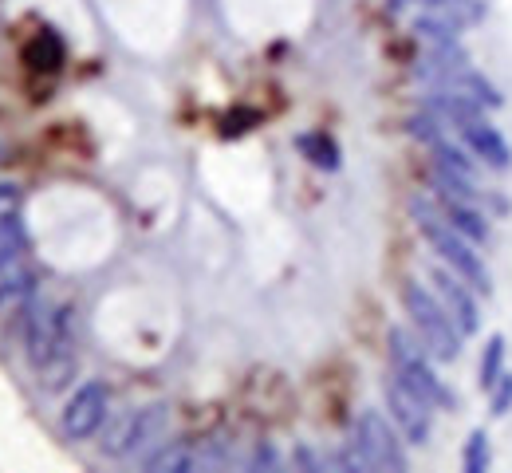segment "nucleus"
Listing matches in <instances>:
<instances>
[{"mask_svg":"<svg viewBox=\"0 0 512 473\" xmlns=\"http://www.w3.org/2000/svg\"><path fill=\"white\" fill-rule=\"evenodd\" d=\"M20 202H24L20 186L16 182H0V221L12 217V213H20Z\"/></svg>","mask_w":512,"mask_h":473,"instance_id":"aec40b11","label":"nucleus"},{"mask_svg":"<svg viewBox=\"0 0 512 473\" xmlns=\"http://www.w3.org/2000/svg\"><path fill=\"white\" fill-rule=\"evenodd\" d=\"M398 426H390L379 410H363L355 418V434L339 458L347 470H379V473H402L406 470V450H402Z\"/></svg>","mask_w":512,"mask_h":473,"instance_id":"20e7f679","label":"nucleus"},{"mask_svg":"<svg viewBox=\"0 0 512 473\" xmlns=\"http://www.w3.org/2000/svg\"><path fill=\"white\" fill-rule=\"evenodd\" d=\"M422 4L438 8V12H442V16H449V20H453L461 32L485 20V4H481V0H422Z\"/></svg>","mask_w":512,"mask_h":473,"instance_id":"2eb2a0df","label":"nucleus"},{"mask_svg":"<svg viewBox=\"0 0 512 473\" xmlns=\"http://www.w3.org/2000/svg\"><path fill=\"white\" fill-rule=\"evenodd\" d=\"M414 209V221H418V233L430 241V249L438 253V261L449 265L453 272H461L477 292H493V276L485 269V261H481V253H477V245L461 233V229H453L446 217L438 213V205L434 198L426 194V198H414L410 202Z\"/></svg>","mask_w":512,"mask_h":473,"instance_id":"7ed1b4c3","label":"nucleus"},{"mask_svg":"<svg viewBox=\"0 0 512 473\" xmlns=\"http://www.w3.org/2000/svg\"><path fill=\"white\" fill-rule=\"evenodd\" d=\"M24 347H28V363L36 371L40 387L44 391H64L75 379V367H79L71 308L52 304V300H36L24 316Z\"/></svg>","mask_w":512,"mask_h":473,"instance_id":"f257e3e1","label":"nucleus"},{"mask_svg":"<svg viewBox=\"0 0 512 473\" xmlns=\"http://www.w3.org/2000/svg\"><path fill=\"white\" fill-rule=\"evenodd\" d=\"M430 198L438 205V213L446 217L453 229H461L473 245H485V241H489V225H485V213L477 209V198H461V194L442 190V186H438Z\"/></svg>","mask_w":512,"mask_h":473,"instance_id":"9b49d317","label":"nucleus"},{"mask_svg":"<svg viewBox=\"0 0 512 473\" xmlns=\"http://www.w3.org/2000/svg\"><path fill=\"white\" fill-rule=\"evenodd\" d=\"M442 91H457V95H465V99H473V103H481V107H501L497 87H493V83H489L481 71L469 68V64L453 71L446 83H442Z\"/></svg>","mask_w":512,"mask_h":473,"instance_id":"ddd939ff","label":"nucleus"},{"mask_svg":"<svg viewBox=\"0 0 512 473\" xmlns=\"http://www.w3.org/2000/svg\"><path fill=\"white\" fill-rule=\"evenodd\" d=\"M426 276H430V292L442 300V308L453 316V324L461 328V336H473V332L481 328L477 288H473L461 272H453L449 265H442V261H434V265L426 269Z\"/></svg>","mask_w":512,"mask_h":473,"instance_id":"1a4fd4ad","label":"nucleus"},{"mask_svg":"<svg viewBox=\"0 0 512 473\" xmlns=\"http://www.w3.org/2000/svg\"><path fill=\"white\" fill-rule=\"evenodd\" d=\"M296 146H300L320 170H335V166H339V146H335L327 135H300L296 138Z\"/></svg>","mask_w":512,"mask_h":473,"instance_id":"dca6fc26","label":"nucleus"},{"mask_svg":"<svg viewBox=\"0 0 512 473\" xmlns=\"http://www.w3.org/2000/svg\"><path fill=\"white\" fill-rule=\"evenodd\" d=\"M390 363H394V375L402 383H410L422 399H430L434 410H453L457 406L453 391H449L446 383L438 379V371H434L438 359L426 351L422 339H414L410 332H402V328H390Z\"/></svg>","mask_w":512,"mask_h":473,"instance_id":"423d86ee","label":"nucleus"},{"mask_svg":"<svg viewBox=\"0 0 512 473\" xmlns=\"http://www.w3.org/2000/svg\"><path fill=\"white\" fill-rule=\"evenodd\" d=\"M493 414H509L512 410V375H501L497 383H493Z\"/></svg>","mask_w":512,"mask_h":473,"instance_id":"412c9836","label":"nucleus"},{"mask_svg":"<svg viewBox=\"0 0 512 473\" xmlns=\"http://www.w3.org/2000/svg\"><path fill=\"white\" fill-rule=\"evenodd\" d=\"M485 466H489V438H485V430H473L469 450H465V470L481 473Z\"/></svg>","mask_w":512,"mask_h":473,"instance_id":"6ab92c4d","label":"nucleus"},{"mask_svg":"<svg viewBox=\"0 0 512 473\" xmlns=\"http://www.w3.org/2000/svg\"><path fill=\"white\" fill-rule=\"evenodd\" d=\"M24 64L32 71H56L64 64V40L56 32H36L24 48Z\"/></svg>","mask_w":512,"mask_h":473,"instance_id":"4468645a","label":"nucleus"},{"mask_svg":"<svg viewBox=\"0 0 512 473\" xmlns=\"http://www.w3.org/2000/svg\"><path fill=\"white\" fill-rule=\"evenodd\" d=\"M402 304H406V316H410L418 339L426 343V351L438 363H453L461 355V328L453 324V316L442 308V300L430 292V284L406 280L402 284Z\"/></svg>","mask_w":512,"mask_h":473,"instance_id":"39448f33","label":"nucleus"},{"mask_svg":"<svg viewBox=\"0 0 512 473\" xmlns=\"http://www.w3.org/2000/svg\"><path fill=\"white\" fill-rule=\"evenodd\" d=\"M170 426V406L166 403H146L127 410L123 418L111 422V430L103 434V454L107 458H134L146 446H154Z\"/></svg>","mask_w":512,"mask_h":473,"instance_id":"0eeeda50","label":"nucleus"},{"mask_svg":"<svg viewBox=\"0 0 512 473\" xmlns=\"http://www.w3.org/2000/svg\"><path fill=\"white\" fill-rule=\"evenodd\" d=\"M501 367H505V339L493 336L489 347H485V359H481V387H485V391H493V383L505 375Z\"/></svg>","mask_w":512,"mask_h":473,"instance_id":"f3484780","label":"nucleus"},{"mask_svg":"<svg viewBox=\"0 0 512 473\" xmlns=\"http://www.w3.org/2000/svg\"><path fill=\"white\" fill-rule=\"evenodd\" d=\"M32 288H36V269H32L24 249L0 257V312L20 304L24 296H32Z\"/></svg>","mask_w":512,"mask_h":473,"instance_id":"f8f14e48","label":"nucleus"},{"mask_svg":"<svg viewBox=\"0 0 512 473\" xmlns=\"http://www.w3.org/2000/svg\"><path fill=\"white\" fill-rule=\"evenodd\" d=\"M107 406H111V391L99 383V379H91V383H83L64 406V434L71 442H83V438H91V434H99V426L107 422Z\"/></svg>","mask_w":512,"mask_h":473,"instance_id":"9d476101","label":"nucleus"},{"mask_svg":"<svg viewBox=\"0 0 512 473\" xmlns=\"http://www.w3.org/2000/svg\"><path fill=\"white\" fill-rule=\"evenodd\" d=\"M430 111L442 115L449 127L461 135V142L473 150V158H481V162L493 166V170H509L512 166L509 142H505V135L485 119V107H481V103H473V99H465V95H457V91L434 87Z\"/></svg>","mask_w":512,"mask_h":473,"instance_id":"f03ea898","label":"nucleus"},{"mask_svg":"<svg viewBox=\"0 0 512 473\" xmlns=\"http://www.w3.org/2000/svg\"><path fill=\"white\" fill-rule=\"evenodd\" d=\"M386 406H390V418H394L398 434L410 446H430V438H434V403L430 399H422L410 383H402L394 375L386 383Z\"/></svg>","mask_w":512,"mask_h":473,"instance_id":"6e6552de","label":"nucleus"},{"mask_svg":"<svg viewBox=\"0 0 512 473\" xmlns=\"http://www.w3.org/2000/svg\"><path fill=\"white\" fill-rule=\"evenodd\" d=\"M0 158H4V150H0Z\"/></svg>","mask_w":512,"mask_h":473,"instance_id":"4be33fe9","label":"nucleus"},{"mask_svg":"<svg viewBox=\"0 0 512 473\" xmlns=\"http://www.w3.org/2000/svg\"><path fill=\"white\" fill-rule=\"evenodd\" d=\"M24 245H28V233H24V221H20V213L4 217V221H0V257H8V253H20Z\"/></svg>","mask_w":512,"mask_h":473,"instance_id":"a211bd4d","label":"nucleus"}]
</instances>
